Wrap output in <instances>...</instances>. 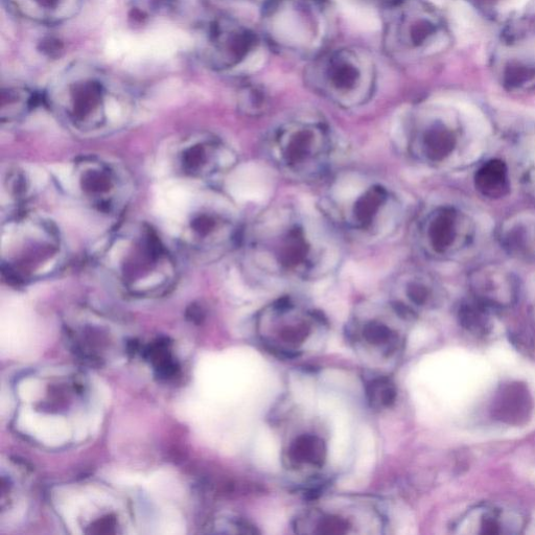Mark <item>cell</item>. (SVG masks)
Segmentation results:
<instances>
[{
    "instance_id": "obj_1",
    "label": "cell",
    "mask_w": 535,
    "mask_h": 535,
    "mask_svg": "<svg viewBox=\"0 0 535 535\" xmlns=\"http://www.w3.org/2000/svg\"><path fill=\"white\" fill-rule=\"evenodd\" d=\"M339 235L322 214L296 202L269 205L247 234L252 270L281 283H315L341 263Z\"/></svg>"
},
{
    "instance_id": "obj_2",
    "label": "cell",
    "mask_w": 535,
    "mask_h": 535,
    "mask_svg": "<svg viewBox=\"0 0 535 535\" xmlns=\"http://www.w3.org/2000/svg\"><path fill=\"white\" fill-rule=\"evenodd\" d=\"M318 209L339 237L364 244L390 239L404 218V203L397 190L363 172L332 175Z\"/></svg>"
},
{
    "instance_id": "obj_3",
    "label": "cell",
    "mask_w": 535,
    "mask_h": 535,
    "mask_svg": "<svg viewBox=\"0 0 535 535\" xmlns=\"http://www.w3.org/2000/svg\"><path fill=\"white\" fill-rule=\"evenodd\" d=\"M338 147L330 124L309 112L278 121L267 131L263 142L269 165L286 178L302 183L330 178Z\"/></svg>"
},
{
    "instance_id": "obj_4",
    "label": "cell",
    "mask_w": 535,
    "mask_h": 535,
    "mask_svg": "<svg viewBox=\"0 0 535 535\" xmlns=\"http://www.w3.org/2000/svg\"><path fill=\"white\" fill-rule=\"evenodd\" d=\"M332 17L329 0H268L263 35L277 53L313 60L327 49Z\"/></svg>"
},
{
    "instance_id": "obj_5",
    "label": "cell",
    "mask_w": 535,
    "mask_h": 535,
    "mask_svg": "<svg viewBox=\"0 0 535 535\" xmlns=\"http://www.w3.org/2000/svg\"><path fill=\"white\" fill-rule=\"evenodd\" d=\"M306 81L324 100L346 110L357 109L375 96L377 65L367 51L345 46L313 59Z\"/></svg>"
},
{
    "instance_id": "obj_6",
    "label": "cell",
    "mask_w": 535,
    "mask_h": 535,
    "mask_svg": "<svg viewBox=\"0 0 535 535\" xmlns=\"http://www.w3.org/2000/svg\"><path fill=\"white\" fill-rule=\"evenodd\" d=\"M382 9L384 49L393 61L409 64L433 50L438 25L420 0H391Z\"/></svg>"
},
{
    "instance_id": "obj_7",
    "label": "cell",
    "mask_w": 535,
    "mask_h": 535,
    "mask_svg": "<svg viewBox=\"0 0 535 535\" xmlns=\"http://www.w3.org/2000/svg\"><path fill=\"white\" fill-rule=\"evenodd\" d=\"M324 325L325 319L320 312L290 296L271 302L260 312L258 319L265 344L273 353L284 357L298 356L314 330Z\"/></svg>"
},
{
    "instance_id": "obj_8",
    "label": "cell",
    "mask_w": 535,
    "mask_h": 535,
    "mask_svg": "<svg viewBox=\"0 0 535 535\" xmlns=\"http://www.w3.org/2000/svg\"><path fill=\"white\" fill-rule=\"evenodd\" d=\"M526 526V518L516 507L481 503L465 511L456 521L454 532L462 535H516Z\"/></svg>"
},
{
    "instance_id": "obj_9",
    "label": "cell",
    "mask_w": 535,
    "mask_h": 535,
    "mask_svg": "<svg viewBox=\"0 0 535 535\" xmlns=\"http://www.w3.org/2000/svg\"><path fill=\"white\" fill-rule=\"evenodd\" d=\"M328 450L324 440L314 434H301L289 445L285 452L288 468L321 469L327 460Z\"/></svg>"
},
{
    "instance_id": "obj_10",
    "label": "cell",
    "mask_w": 535,
    "mask_h": 535,
    "mask_svg": "<svg viewBox=\"0 0 535 535\" xmlns=\"http://www.w3.org/2000/svg\"><path fill=\"white\" fill-rule=\"evenodd\" d=\"M392 300L404 306L414 315L416 311L425 309L432 304V291L424 279L410 272L395 275L392 284Z\"/></svg>"
},
{
    "instance_id": "obj_11",
    "label": "cell",
    "mask_w": 535,
    "mask_h": 535,
    "mask_svg": "<svg viewBox=\"0 0 535 535\" xmlns=\"http://www.w3.org/2000/svg\"><path fill=\"white\" fill-rule=\"evenodd\" d=\"M424 226L425 240L435 252L443 253L454 239V217L449 211L434 213Z\"/></svg>"
},
{
    "instance_id": "obj_12",
    "label": "cell",
    "mask_w": 535,
    "mask_h": 535,
    "mask_svg": "<svg viewBox=\"0 0 535 535\" xmlns=\"http://www.w3.org/2000/svg\"><path fill=\"white\" fill-rule=\"evenodd\" d=\"M459 319L464 330L476 337H484L492 331V321L482 306H463L459 312Z\"/></svg>"
},
{
    "instance_id": "obj_13",
    "label": "cell",
    "mask_w": 535,
    "mask_h": 535,
    "mask_svg": "<svg viewBox=\"0 0 535 535\" xmlns=\"http://www.w3.org/2000/svg\"><path fill=\"white\" fill-rule=\"evenodd\" d=\"M367 398L372 407L388 408L397 400L398 391L393 382L385 377L376 378L367 384Z\"/></svg>"
},
{
    "instance_id": "obj_14",
    "label": "cell",
    "mask_w": 535,
    "mask_h": 535,
    "mask_svg": "<svg viewBox=\"0 0 535 535\" xmlns=\"http://www.w3.org/2000/svg\"><path fill=\"white\" fill-rule=\"evenodd\" d=\"M504 183L505 170L501 162H491L478 175V184L487 194L500 192Z\"/></svg>"
},
{
    "instance_id": "obj_15",
    "label": "cell",
    "mask_w": 535,
    "mask_h": 535,
    "mask_svg": "<svg viewBox=\"0 0 535 535\" xmlns=\"http://www.w3.org/2000/svg\"><path fill=\"white\" fill-rule=\"evenodd\" d=\"M52 170L65 189L72 190L74 188V181H73V174H72L71 167L66 166V165H57V166H53Z\"/></svg>"
},
{
    "instance_id": "obj_16",
    "label": "cell",
    "mask_w": 535,
    "mask_h": 535,
    "mask_svg": "<svg viewBox=\"0 0 535 535\" xmlns=\"http://www.w3.org/2000/svg\"><path fill=\"white\" fill-rule=\"evenodd\" d=\"M106 112H107L109 120L112 122H116L121 119L122 109L120 105L118 104V102H115L114 100H109L107 107H106Z\"/></svg>"
},
{
    "instance_id": "obj_17",
    "label": "cell",
    "mask_w": 535,
    "mask_h": 535,
    "mask_svg": "<svg viewBox=\"0 0 535 535\" xmlns=\"http://www.w3.org/2000/svg\"><path fill=\"white\" fill-rule=\"evenodd\" d=\"M31 176H32L33 182L35 183L36 186H38V188H41V186L45 184L46 180H48V176H46V174L43 171L37 168L33 169V171L31 172Z\"/></svg>"
},
{
    "instance_id": "obj_18",
    "label": "cell",
    "mask_w": 535,
    "mask_h": 535,
    "mask_svg": "<svg viewBox=\"0 0 535 535\" xmlns=\"http://www.w3.org/2000/svg\"><path fill=\"white\" fill-rule=\"evenodd\" d=\"M350 2L362 5H378L383 8L389 4L391 0H350Z\"/></svg>"
}]
</instances>
